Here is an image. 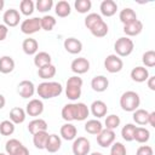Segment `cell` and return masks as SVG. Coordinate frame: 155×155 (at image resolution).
<instances>
[{
  "mask_svg": "<svg viewBox=\"0 0 155 155\" xmlns=\"http://www.w3.org/2000/svg\"><path fill=\"white\" fill-rule=\"evenodd\" d=\"M35 91L40 98L51 99V98L61 96V93L63 92V87L57 81H44V82L39 84V86L36 87Z\"/></svg>",
  "mask_w": 155,
  "mask_h": 155,
  "instance_id": "obj_1",
  "label": "cell"
},
{
  "mask_svg": "<svg viewBox=\"0 0 155 155\" xmlns=\"http://www.w3.org/2000/svg\"><path fill=\"white\" fill-rule=\"evenodd\" d=\"M82 79L79 75H73L67 80L65 84V96L70 101H78L82 92Z\"/></svg>",
  "mask_w": 155,
  "mask_h": 155,
  "instance_id": "obj_2",
  "label": "cell"
},
{
  "mask_svg": "<svg viewBox=\"0 0 155 155\" xmlns=\"http://www.w3.org/2000/svg\"><path fill=\"white\" fill-rule=\"evenodd\" d=\"M139 104H140L139 94L134 91H126L120 97V107L125 111L133 113L139 108Z\"/></svg>",
  "mask_w": 155,
  "mask_h": 155,
  "instance_id": "obj_3",
  "label": "cell"
},
{
  "mask_svg": "<svg viewBox=\"0 0 155 155\" xmlns=\"http://www.w3.org/2000/svg\"><path fill=\"white\" fill-rule=\"evenodd\" d=\"M134 48V44L133 41L127 38V36H121L119 38L115 44H114V50H115V54L119 57H127L133 52Z\"/></svg>",
  "mask_w": 155,
  "mask_h": 155,
  "instance_id": "obj_4",
  "label": "cell"
},
{
  "mask_svg": "<svg viewBox=\"0 0 155 155\" xmlns=\"http://www.w3.org/2000/svg\"><path fill=\"white\" fill-rule=\"evenodd\" d=\"M71 150L74 155H88L91 150V143L86 137H78L73 140Z\"/></svg>",
  "mask_w": 155,
  "mask_h": 155,
  "instance_id": "obj_5",
  "label": "cell"
},
{
  "mask_svg": "<svg viewBox=\"0 0 155 155\" xmlns=\"http://www.w3.org/2000/svg\"><path fill=\"white\" fill-rule=\"evenodd\" d=\"M104 68L110 74H115L121 71V69L124 68V62L116 54H108L107 58L104 59Z\"/></svg>",
  "mask_w": 155,
  "mask_h": 155,
  "instance_id": "obj_6",
  "label": "cell"
},
{
  "mask_svg": "<svg viewBox=\"0 0 155 155\" xmlns=\"http://www.w3.org/2000/svg\"><path fill=\"white\" fill-rule=\"evenodd\" d=\"M39 30H41V25H40V18L39 17H31V18H27L21 23V31L23 34L27 35H31L34 33H38Z\"/></svg>",
  "mask_w": 155,
  "mask_h": 155,
  "instance_id": "obj_7",
  "label": "cell"
},
{
  "mask_svg": "<svg viewBox=\"0 0 155 155\" xmlns=\"http://www.w3.org/2000/svg\"><path fill=\"white\" fill-rule=\"evenodd\" d=\"M115 138H116V134H115V132L113 130L103 128L97 134V143L102 148H108L115 142Z\"/></svg>",
  "mask_w": 155,
  "mask_h": 155,
  "instance_id": "obj_8",
  "label": "cell"
},
{
  "mask_svg": "<svg viewBox=\"0 0 155 155\" xmlns=\"http://www.w3.org/2000/svg\"><path fill=\"white\" fill-rule=\"evenodd\" d=\"M2 19H4V24L8 28H13V27H17L19 24V21H21V13L18 12V10L16 8H8L4 12L2 15Z\"/></svg>",
  "mask_w": 155,
  "mask_h": 155,
  "instance_id": "obj_9",
  "label": "cell"
},
{
  "mask_svg": "<svg viewBox=\"0 0 155 155\" xmlns=\"http://www.w3.org/2000/svg\"><path fill=\"white\" fill-rule=\"evenodd\" d=\"M44 111V103L41 99H38V98H33L30 99L27 105H25V113L29 115V116H40Z\"/></svg>",
  "mask_w": 155,
  "mask_h": 155,
  "instance_id": "obj_10",
  "label": "cell"
},
{
  "mask_svg": "<svg viewBox=\"0 0 155 155\" xmlns=\"http://www.w3.org/2000/svg\"><path fill=\"white\" fill-rule=\"evenodd\" d=\"M70 68H71L73 73H75L76 75H81V74H85L90 70V62L85 57H79L71 62Z\"/></svg>",
  "mask_w": 155,
  "mask_h": 155,
  "instance_id": "obj_11",
  "label": "cell"
},
{
  "mask_svg": "<svg viewBox=\"0 0 155 155\" xmlns=\"http://www.w3.org/2000/svg\"><path fill=\"white\" fill-rule=\"evenodd\" d=\"M17 92L22 98H30L35 93V86L30 80H22L17 86Z\"/></svg>",
  "mask_w": 155,
  "mask_h": 155,
  "instance_id": "obj_12",
  "label": "cell"
},
{
  "mask_svg": "<svg viewBox=\"0 0 155 155\" xmlns=\"http://www.w3.org/2000/svg\"><path fill=\"white\" fill-rule=\"evenodd\" d=\"M63 46L65 48V51L70 54H78L81 52L82 50V42L76 39V38H68L64 40Z\"/></svg>",
  "mask_w": 155,
  "mask_h": 155,
  "instance_id": "obj_13",
  "label": "cell"
},
{
  "mask_svg": "<svg viewBox=\"0 0 155 155\" xmlns=\"http://www.w3.org/2000/svg\"><path fill=\"white\" fill-rule=\"evenodd\" d=\"M90 111H91V114L93 116H96L97 119H101V117L107 115L108 107H107V104L103 101L97 99V101H93L92 104L90 105Z\"/></svg>",
  "mask_w": 155,
  "mask_h": 155,
  "instance_id": "obj_14",
  "label": "cell"
},
{
  "mask_svg": "<svg viewBox=\"0 0 155 155\" xmlns=\"http://www.w3.org/2000/svg\"><path fill=\"white\" fill-rule=\"evenodd\" d=\"M62 147V139L58 134H48L46 144H45V150H47L48 153H57Z\"/></svg>",
  "mask_w": 155,
  "mask_h": 155,
  "instance_id": "obj_15",
  "label": "cell"
},
{
  "mask_svg": "<svg viewBox=\"0 0 155 155\" xmlns=\"http://www.w3.org/2000/svg\"><path fill=\"white\" fill-rule=\"evenodd\" d=\"M99 10L102 16L104 17H111L117 11V4L114 0H103L99 5Z\"/></svg>",
  "mask_w": 155,
  "mask_h": 155,
  "instance_id": "obj_16",
  "label": "cell"
},
{
  "mask_svg": "<svg viewBox=\"0 0 155 155\" xmlns=\"http://www.w3.org/2000/svg\"><path fill=\"white\" fill-rule=\"evenodd\" d=\"M109 86V80L104 75H97L91 80V87L94 92H104Z\"/></svg>",
  "mask_w": 155,
  "mask_h": 155,
  "instance_id": "obj_17",
  "label": "cell"
},
{
  "mask_svg": "<svg viewBox=\"0 0 155 155\" xmlns=\"http://www.w3.org/2000/svg\"><path fill=\"white\" fill-rule=\"evenodd\" d=\"M131 79L136 82H144L148 80V78L150 76L149 75V71L145 67H142V65H138V67H134L132 70H131Z\"/></svg>",
  "mask_w": 155,
  "mask_h": 155,
  "instance_id": "obj_18",
  "label": "cell"
},
{
  "mask_svg": "<svg viewBox=\"0 0 155 155\" xmlns=\"http://www.w3.org/2000/svg\"><path fill=\"white\" fill-rule=\"evenodd\" d=\"M61 137L65 140H74L76 138V134H78V130L76 127L71 124V122H67L64 124L62 127H61Z\"/></svg>",
  "mask_w": 155,
  "mask_h": 155,
  "instance_id": "obj_19",
  "label": "cell"
},
{
  "mask_svg": "<svg viewBox=\"0 0 155 155\" xmlns=\"http://www.w3.org/2000/svg\"><path fill=\"white\" fill-rule=\"evenodd\" d=\"M122 30L127 35V38H130V36H137L143 30V23L139 19H137V21H134V22H132L130 24L124 25V29Z\"/></svg>",
  "mask_w": 155,
  "mask_h": 155,
  "instance_id": "obj_20",
  "label": "cell"
},
{
  "mask_svg": "<svg viewBox=\"0 0 155 155\" xmlns=\"http://www.w3.org/2000/svg\"><path fill=\"white\" fill-rule=\"evenodd\" d=\"M22 50L28 56H35L38 53V50H39V44L35 39L28 38L22 42Z\"/></svg>",
  "mask_w": 155,
  "mask_h": 155,
  "instance_id": "obj_21",
  "label": "cell"
},
{
  "mask_svg": "<svg viewBox=\"0 0 155 155\" xmlns=\"http://www.w3.org/2000/svg\"><path fill=\"white\" fill-rule=\"evenodd\" d=\"M47 127H48L47 122L44 119H40V117H35L34 120H31L28 124V131L31 134H35V133L41 132V131H47Z\"/></svg>",
  "mask_w": 155,
  "mask_h": 155,
  "instance_id": "obj_22",
  "label": "cell"
},
{
  "mask_svg": "<svg viewBox=\"0 0 155 155\" xmlns=\"http://www.w3.org/2000/svg\"><path fill=\"white\" fill-rule=\"evenodd\" d=\"M119 19L120 22L126 25V24H130L134 21H137V13L134 12V10H132L131 7H125L124 10L120 11L119 13Z\"/></svg>",
  "mask_w": 155,
  "mask_h": 155,
  "instance_id": "obj_23",
  "label": "cell"
},
{
  "mask_svg": "<svg viewBox=\"0 0 155 155\" xmlns=\"http://www.w3.org/2000/svg\"><path fill=\"white\" fill-rule=\"evenodd\" d=\"M54 12H56V15H57L58 17L65 18V17H68V16L70 15V12H71V6H70V4H69L68 1L61 0V1H58V2L54 5Z\"/></svg>",
  "mask_w": 155,
  "mask_h": 155,
  "instance_id": "obj_24",
  "label": "cell"
},
{
  "mask_svg": "<svg viewBox=\"0 0 155 155\" xmlns=\"http://www.w3.org/2000/svg\"><path fill=\"white\" fill-rule=\"evenodd\" d=\"M25 116H27L25 110L19 108V107H15V108H12L10 110V121H12L15 125L24 122Z\"/></svg>",
  "mask_w": 155,
  "mask_h": 155,
  "instance_id": "obj_25",
  "label": "cell"
},
{
  "mask_svg": "<svg viewBox=\"0 0 155 155\" xmlns=\"http://www.w3.org/2000/svg\"><path fill=\"white\" fill-rule=\"evenodd\" d=\"M102 130H103V125H102V122L98 119L87 120L86 124H85V131L87 133H90V134L97 136Z\"/></svg>",
  "mask_w": 155,
  "mask_h": 155,
  "instance_id": "obj_26",
  "label": "cell"
},
{
  "mask_svg": "<svg viewBox=\"0 0 155 155\" xmlns=\"http://www.w3.org/2000/svg\"><path fill=\"white\" fill-rule=\"evenodd\" d=\"M15 69V61L11 56H2L0 57V73L10 74Z\"/></svg>",
  "mask_w": 155,
  "mask_h": 155,
  "instance_id": "obj_27",
  "label": "cell"
},
{
  "mask_svg": "<svg viewBox=\"0 0 155 155\" xmlns=\"http://www.w3.org/2000/svg\"><path fill=\"white\" fill-rule=\"evenodd\" d=\"M90 115V109L85 103H75V121H84Z\"/></svg>",
  "mask_w": 155,
  "mask_h": 155,
  "instance_id": "obj_28",
  "label": "cell"
},
{
  "mask_svg": "<svg viewBox=\"0 0 155 155\" xmlns=\"http://www.w3.org/2000/svg\"><path fill=\"white\" fill-rule=\"evenodd\" d=\"M51 61H52V58H51L50 53H47L45 51H40L34 56V64L38 69L44 67V65L51 64Z\"/></svg>",
  "mask_w": 155,
  "mask_h": 155,
  "instance_id": "obj_29",
  "label": "cell"
},
{
  "mask_svg": "<svg viewBox=\"0 0 155 155\" xmlns=\"http://www.w3.org/2000/svg\"><path fill=\"white\" fill-rule=\"evenodd\" d=\"M38 75L42 80H50L56 75V67L51 63L47 65H44L38 69Z\"/></svg>",
  "mask_w": 155,
  "mask_h": 155,
  "instance_id": "obj_30",
  "label": "cell"
},
{
  "mask_svg": "<svg viewBox=\"0 0 155 155\" xmlns=\"http://www.w3.org/2000/svg\"><path fill=\"white\" fill-rule=\"evenodd\" d=\"M149 138H150V132H149V130L148 128H145V127H136V130H134V134H133V140H136V142H138V143H140V144H143V143H147L148 140H149Z\"/></svg>",
  "mask_w": 155,
  "mask_h": 155,
  "instance_id": "obj_31",
  "label": "cell"
},
{
  "mask_svg": "<svg viewBox=\"0 0 155 155\" xmlns=\"http://www.w3.org/2000/svg\"><path fill=\"white\" fill-rule=\"evenodd\" d=\"M62 117L67 122L75 121V103H68L62 108Z\"/></svg>",
  "mask_w": 155,
  "mask_h": 155,
  "instance_id": "obj_32",
  "label": "cell"
},
{
  "mask_svg": "<svg viewBox=\"0 0 155 155\" xmlns=\"http://www.w3.org/2000/svg\"><path fill=\"white\" fill-rule=\"evenodd\" d=\"M90 31H91V34H92L94 38H104V36L108 34L109 28H108V24H107L104 21H102V22L97 23L94 27H92V28L90 29Z\"/></svg>",
  "mask_w": 155,
  "mask_h": 155,
  "instance_id": "obj_33",
  "label": "cell"
},
{
  "mask_svg": "<svg viewBox=\"0 0 155 155\" xmlns=\"http://www.w3.org/2000/svg\"><path fill=\"white\" fill-rule=\"evenodd\" d=\"M47 137H48L47 131H41V132H38V133L33 134V143H34L35 148L40 149V150L45 149V144H46Z\"/></svg>",
  "mask_w": 155,
  "mask_h": 155,
  "instance_id": "obj_34",
  "label": "cell"
},
{
  "mask_svg": "<svg viewBox=\"0 0 155 155\" xmlns=\"http://www.w3.org/2000/svg\"><path fill=\"white\" fill-rule=\"evenodd\" d=\"M148 116H149V111H147L145 109H137L133 111V121L137 125H148Z\"/></svg>",
  "mask_w": 155,
  "mask_h": 155,
  "instance_id": "obj_35",
  "label": "cell"
},
{
  "mask_svg": "<svg viewBox=\"0 0 155 155\" xmlns=\"http://www.w3.org/2000/svg\"><path fill=\"white\" fill-rule=\"evenodd\" d=\"M56 23H57L56 18H54L53 16H51V15H45L44 17L40 18L41 29H44V30H46V31H51V30L54 28Z\"/></svg>",
  "mask_w": 155,
  "mask_h": 155,
  "instance_id": "obj_36",
  "label": "cell"
},
{
  "mask_svg": "<svg viewBox=\"0 0 155 155\" xmlns=\"http://www.w3.org/2000/svg\"><path fill=\"white\" fill-rule=\"evenodd\" d=\"M136 127L137 126L133 125V124H126L121 128V136H122L124 140H126V142H132L133 140V134H134Z\"/></svg>",
  "mask_w": 155,
  "mask_h": 155,
  "instance_id": "obj_37",
  "label": "cell"
},
{
  "mask_svg": "<svg viewBox=\"0 0 155 155\" xmlns=\"http://www.w3.org/2000/svg\"><path fill=\"white\" fill-rule=\"evenodd\" d=\"M35 10V4L31 0H22L19 4V12L24 16H30Z\"/></svg>",
  "mask_w": 155,
  "mask_h": 155,
  "instance_id": "obj_38",
  "label": "cell"
},
{
  "mask_svg": "<svg viewBox=\"0 0 155 155\" xmlns=\"http://www.w3.org/2000/svg\"><path fill=\"white\" fill-rule=\"evenodd\" d=\"M103 21V18H102V16L99 15V13H96V12H92V13H88L87 16H86V18H85V27L87 28V29H91L92 27H94L97 23H99V22H102Z\"/></svg>",
  "mask_w": 155,
  "mask_h": 155,
  "instance_id": "obj_39",
  "label": "cell"
},
{
  "mask_svg": "<svg viewBox=\"0 0 155 155\" xmlns=\"http://www.w3.org/2000/svg\"><path fill=\"white\" fill-rule=\"evenodd\" d=\"M120 122H121V120H120V117H119L117 115L110 114V115H108V116L105 117L104 125H105V128L114 131V130H116V128L120 126Z\"/></svg>",
  "mask_w": 155,
  "mask_h": 155,
  "instance_id": "obj_40",
  "label": "cell"
},
{
  "mask_svg": "<svg viewBox=\"0 0 155 155\" xmlns=\"http://www.w3.org/2000/svg\"><path fill=\"white\" fill-rule=\"evenodd\" d=\"M74 7L79 13H87L92 7V2L91 0H76L74 2Z\"/></svg>",
  "mask_w": 155,
  "mask_h": 155,
  "instance_id": "obj_41",
  "label": "cell"
},
{
  "mask_svg": "<svg viewBox=\"0 0 155 155\" xmlns=\"http://www.w3.org/2000/svg\"><path fill=\"white\" fill-rule=\"evenodd\" d=\"M142 62L147 68L155 67V51H153V50L145 51L142 56Z\"/></svg>",
  "mask_w": 155,
  "mask_h": 155,
  "instance_id": "obj_42",
  "label": "cell"
},
{
  "mask_svg": "<svg viewBox=\"0 0 155 155\" xmlns=\"http://www.w3.org/2000/svg\"><path fill=\"white\" fill-rule=\"evenodd\" d=\"M15 132V124L10 120H4L0 122V133L2 136H11Z\"/></svg>",
  "mask_w": 155,
  "mask_h": 155,
  "instance_id": "obj_43",
  "label": "cell"
},
{
  "mask_svg": "<svg viewBox=\"0 0 155 155\" xmlns=\"http://www.w3.org/2000/svg\"><path fill=\"white\" fill-rule=\"evenodd\" d=\"M21 145H22V143H21L18 139H16V138H11V139H8V140L6 142V144H5L6 154H7V155H13L15 151H16Z\"/></svg>",
  "mask_w": 155,
  "mask_h": 155,
  "instance_id": "obj_44",
  "label": "cell"
},
{
  "mask_svg": "<svg viewBox=\"0 0 155 155\" xmlns=\"http://www.w3.org/2000/svg\"><path fill=\"white\" fill-rule=\"evenodd\" d=\"M35 7L41 13L48 12L53 7V0H38L35 4Z\"/></svg>",
  "mask_w": 155,
  "mask_h": 155,
  "instance_id": "obj_45",
  "label": "cell"
},
{
  "mask_svg": "<svg viewBox=\"0 0 155 155\" xmlns=\"http://www.w3.org/2000/svg\"><path fill=\"white\" fill-rule=\"evenodd\" d=\"M110 147H111L110 148V155H126L127 154L125 145L120 142H114Z\"/></svg>",
  "mask_w": 155,
  "mask_h": 155,
  "instance_id": "obj_46",
  "label": "cell"
},
{
  "mask_svg": "<svg viewBox=\"0 0 155 155\" xmlns=\"http://www.w3.org/2000/svg\"><path fill=\"white\" fill-rule=\"evenodd\" d=\"M136 155H154V150L150 145H140L137 149Z\"/></svg>",
  "mask_w": 155,
  "mask_h": 155,
  "instance_id": "obj_47",
  "label": "cell"
},
{
  "mask_svg": "<svg viewBox=\"0 0 155 155\" xmlns=\"http://www.w3.org/2000/svg\"><path fill=\"white\" fill-rule=\"evenodd\" d=\"M8 34V28L5 24H0V41L5 40Z\"/></svg>",
  "mask_w": 155,
  "mask_h": 155,
  "instance_id": "obj_48",
  "label": "cell"
},
{
  "mask_svg": "<svg viewBox=\"0 0 155 155\" xmlns=\"http://www.w3.org/2000/svg\"><path fill=\"white\" fill-rule=\"evenodd\" d=\"M13 155H29V150L27 149V147H24L23 144L15 151V154Z\"/></svg>",
  "mask_w": 155,
  "mask_h": 155,
  "instance_id": "obj_49",
  "label": "cell"
},
{
  "mask_svg": "<svg viewBox=\"0 0 155 155\" xmlns=\"http://www.w3.org/2000/svg\"><path fill=\"white\" fill-rule=\"evenodd\" d=\"M147 84L151 91H155V76H149L147 80Z\"/></svg>",
  "mask_w": 155,
  "mask_h": 155,
  "instance_id": "obj_50",
  "label": "cell"
},
{
  "mask_svg": "<svg viewBox=\"0 0 155 155\" xmlns=\"http://www.w3.org/2000/svg\"><path fill=\"white\" fill-rule=\"evenodd\" d=\"M148 124H149L151 127H155V111L149 113V116H148Z\"/></svg>",
  "mask_w": 155,
  "mask_h": 155,
  "instance_id": "obj_51",
  "label": "cell"
},
{
  "mask_svg": "<svg viewBox=\"0 0 155 155\" xmlns=\"http://www.w3.org/2000/svg\"><path fill=\"white\" fill-rule=\"evenodd\" d=\"M5 104H6V99H5V97L0 93V109H2V108L5 107Z\"/></svg>",
  "mask_w": 155,
  "mask_h": 155,
  "instance_id": "obj_52",
  "label": "cell"
},
{
  "mask_svg": "<svg viewBox=\"0 0 155 155\" xmlns=\"http://www.w3.org/2000/svg\"><path fill=\"white\" fill-rule=\"evenodd\" d=\"M4 6H5V1L4 0H0V11H2Z\"/></svg>",
  "mask_w": 155,
  "mask_h": 155,
  "instance_id": "obj_53",
  "label": "cell"
},
{
  "mask_svg": "<svg viewBox=\"0 0 155 155\" xmlns=\"http://www.w3.org/2000/svg\"><path fill=\"white\" fill-rule=\"evenodd\" d=\"M90 155H103L102 153H98V151H94V153H91Z\"/></svg>",
  "mask_w": 155,
  "mask_h": 155,
  "instance_id": "obj_54",
  "label": "cell"
},
{
  "mask_svg": "<svg viewBox=\"0 0 155 155\" xmlns=\"http://www.w3.org/2000/svg\"><path fill=\"white\" fill-rule=\"evenodd\" d=\"M0 155H6V154H4V153H0Z\"/></svg>",
  "mask_w": 155,
  "mask_h": 155,
  "instance_id": "obj_55",
  "label": "cell"
}]
</instances>
